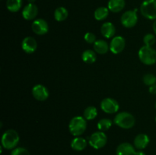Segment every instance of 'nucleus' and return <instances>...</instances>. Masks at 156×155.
<instances>
[{
  "label": "nucleus",
  "mask_w": 156,
  "mask_h": 155,
  "mask_svg": "<svg viewBox=\"0 0 156 155\" xmlns=\"http://www.w3.org/2000/svg\"><path fill=\"white\" fill-rule=\"evenodd\" d=\"M149 91L150 94H156V84L154 85H152V86L149 87Z\"/></svg>",
  "instance_id": "nucleus-30"
},
{
  "label": "nucleus",
  "mask_w": 156,
  "mask_h": 155,
  "mask_svg": "<svg viewBox=\"0 0 156 155\" xmlns=\"http://www.w3.org/2000/svg\"><path fill=\"white\" fill-rule=\"evenodd\" d=\"M143 81L146 86H152L156 84V76L153 74H146L143 76Z\"/></svg>",
  "instance_id": "nucleus-26"
},
{
  "label": "nucleus",
  "mask_w": 156,
  "mask_h": 155,
  "mask_svg": "<svg viewBox=\"0 0 156 155\" xmlns=\"http://www.w3.org/2000/svg\"><path fill=\"white\" fill-rule=\"evenodd\" d=\"M140 62L146 65H152L156 63V50L152 46H143L138 52Z\"/></svg>",
  "instance_id": "nucleus-4"
},
{
  "label": "nucleus",
  "mask_w": 156,
  "mask_h": 155,
  "mask_svg": "<svg viewBox=\"0 0 156 155\" xmlns=\"http://www.w3.org/2000/svg\"><path fill=\"white\" fill-rule=\"evenodd\" d=\"M22 6V0H7L6 8L11 12H17Z\"/></svg>",
  "instance_id": "nucleus-24"
},
{
  "label": "nucleus",
  "mask_w": 156,
  "mask_h": 155,
  "mask_svg": "<svg viewBox=\"0 0 156 155\" xmlns=\"http://www.w3.org/2000/svg\"><path fill=\"white\" fill-rule=\"evenodd\" d=\"M152 29H153L154 33H155V34L156 35V20L154 21L153 24H152Z\"/></svg>",
  "instance_id": "nucleus-31"
},
{
  "label": "nucleus",
  "mask_w": 156,
  "mask_h": 155,
  "mask_svg": "<svg viewBox=\"0 0 156 155\" xmlns=\"http://www.w3.org/2000/svg\"><path fill=\"white\" fill-rule=\"evenodd\" d=\"M101 109L104 112L108 114L117 113L120 109V104L115 99L106 97L101 102Z\"/></svg>",
  "instance_id": "nucleus-8"
},
{
  "label": "nucleus",
  "mask_w": 156,
  "mask_h": 155,
  "mask_svg": "<svg viewBox=\"0 0 156 155\" xmlns=\"http://www.w3.org/2000/svg\"><path fill=\"white\" fill-rule=\"evenodd\" d=\"M101 35L106 39H111L115 36L116 27L114 24L111 22H105L101 27Z\"/></svg>",
  "instance_id": "nucleus-16"
},
{
  "label": "nucleus",
  "mask_w": 156,
  "mask_h": 155,
  "mask_svg": "<svg viewBox=\"0 0 156 155\" xmlns=\"http://www.w3.org/2000/svg\"><path fill=\"white\" fill-rule=\"evenodd\" d=\"M125 4H126L125 0H109L108 3V8L110 12L118 13L124 9Z\"/></svg>",
  "instance_id": "nucleus-19"
},
{
  "label": "nucleus",
  "mask_w": 156,
  "mask_h": 155,
  "mask_svg": "<svg viewBox=\"0 0 156 155\" xmlns=\"http://www.w3.org/2000/svg\"><path fill=\"white\" fill-rule=\"evenodd\" d=\"M126 46V40L122 36H115L110 43V51L114 55L120 54Z\"/></svg>",
  "instance_id": "nucleus-9"
},
{
  "label": "nucleus",
  "mask_w": 156,
  "mask_h": 155,
  "mask_svg": "<svg viewBox=\"0 0 156 155\" xmlns=\"http://www.w3.org/2000/svg\"><path fill=\"white\" fill-rule=\"evenodd\" d=\"M69 16L68 10L65 7H58L54 11V18L58 22H62L67 19Z\"/></svg>",
  "instance_id": "nucleus-21"
},
{
  "label": "nucleus",
  "mask_w": 156,
  "mask_h": 155,
  "mask_svg": "<svg viewBox=\"0 0 156 155\" xmlns=\"http://www.w3.org/2000/svg\"><path fill=\"white\" fill-rule=\"evenodd\" d=\"M19 141L20 136L18 132L14 129H9L2 136V146L7 150H13L17 147Z\"/></svg>",
  "instance_id": "nucleus-3"
},
{
  "label": "nucleus",
  "mask_w": 156,
  "mask_h": 155,
  "mask_svg": "<svg viewBox=\"0 0 156 155\" xmlns=\"http://www.w3.org/2000/svg\"><path fill=\"white\" fill-rule=\"evenodd\" d=\"M155 122H156V116H155Z\"/></svg>",
  "instance_id": "nucleus-35"
},
{
  "label": "nucleus",
  "mask_w": 156,
  "mask_h": 155,
  "mask_svg": "<svg viewBox=\"0 0 156 155\" xmlns=\"http://www.w3.org/2000/svg\"><path fill=\"white\" fill-rule=\"evenodd\" d=\"M114 123L121 129H129L135 126L136 119L130 112H120L114 117Z\"/></svg>",
  "instance_id": "nucleus-2"
},
{
  "label": "nucleus",
  "mask_w": 156,
  "mask_h": 155,
  "mask_svg": "<svg viewBox=\"0 0 156 155\" xmlns=\"http://www.w3.org/2000/svg\"><path fill=\"white\" fill-rule=\"evenodd\" d=\"M32 31L37 35H45L49 31V25L47 21L42 18L34 20L31 24Z\"/></svg>",
  "instance_id": "nucleus-11"
},
{
  "label": "nucleus",
  "mask_w": 156,
  "mask_h": 155,
  "mask_svg": "<svg viewBox=\"0 0 156 155\" xmlns=\"http://www.w3.org/2000/svg\"><path fill=\"white\" fill-rule=\"evenodd\" d=\"M110 10L108 7H99L94 11V17L95 20L98 21H104L106 19L109 15Z\"/></svg>",
  "instance_id": "nucleus-22"
},
{
  "label": "nucleus",
  "mask_w": 156,
  "mask_h": 155,
  "mask_svg": "<svg viewBox=\"0 0 156 155\" xmlns=\"http://www.w3.org/2000/svg\"><path fill=\"white\" fill-rule=\"evenodd\" d=\"M140 12L146 19L156 20V0H145L140 5Z\"/></svg>",
  "instance_id": "nucleus-5"
},
{
  "label": "nucleus",
  "mask_w": 156,
  "mask_h": 155,
  "mask_svg": "<svg viewBox=\"0 0 156 155\" xmlns=\"http://www.w3.org/2000/svg\"><path fill=\"white\" fill-rule=\"evenodd\" d=\"M94 50L99 55H105L110 50V45L104 40H97L93 44Z\"/></svg>",
  "instance_id": "nucleus-17"
},
{
  "label": "nucleus",
  "mask_w": 156,
  "mask_h": 155,
  "mask_svg": "<svg viewBox=\"0 0 156 155\" xmlns=\"http://www.w3.org/2000/svg\"><path fill=\"white\" fill-rule=\"evenodd\" d=\"M27 1H28L29 3H34L36 0H27Z\"/></svg>",
  "instance_id": "nucleus-33"
},
{
  "label": "nucleus",
  "mask_w": 156,
  "mask_h": 155,
  "mask_svg": "<svg viewBox=\"0 0 156 155\" xmlns=\"http://www.w3.org/2000/svg\"><path fill=\"white\" fill-rule=\"evenodd\" d=\"M113 125V122L110 119L104 118L99 120L97 123V128L101 132H106L109 130Z\"/></svg>",
  "instance_id": "nucleus-25"
},
{
  "label": "nucleus",
  "mask_w": 156,
  "mask_h": 155,
  "mask_svg": "<svg viewBox=\"0 0 156 155\" xmlns=\"http://www.w3.org/2000/svg\"><path fill=\"white\" fill-rule=\"evenodd\" d=\"M11 155H30V152L24 147H18L13 149Z\"/></svg>",
  "instance_id": "nucleus-28"
},
{
  "label": "nucleus",
  "mask_w": 156,
  "mask_h": 155,
  "mask_svg": "<svg viewBox=\"0 0 156 155\" xmlns=\"http://www.w3.org/2000/svg\"><path fill=\"white\" fill-rule=\"evenodd\" d=\"M87 129V120L84 116L76 115L71 119L69 123V130L72 135L79 137L83 135Z\"/></svg>",
  "instance_id": "nucleus-1"
},
{
  "label": "nucleus",
  "mask_w": 156,
  "mask_h": 155,
  "mask_svg": "<svg viewBox=\"0 0 156 155\" xmlns=\"http://www.w3.org/2000/svg\"><path fill=\"white\" fill-rule=\"evenodd\" d=\"M155 109H156V103H155Z\"/></svg>",
  "instance_id": "nucleus-34"
},
{
  "label": "nucleus",
  "mask_w": 156,
  "mask_h": 155,
  "mask_svg": "<svg viewBox=\"0 0 156 155\" xmlns=\"http://www.w3.org/2000/svg\"><path fill=\"white\" fill-rule=\"evenodd\" d=\"M136 153V150L134 145L128 142L120 144L116 150V155H135Z\"/></svg>",
  "instance_id": "nucleus-15"
},
{
  "label": "nucleus",
  "mask_w": 156,
  "mask_h": 155,
  "mask_svg": "<svg viewBox=\"0 0 156 155\" xmlns=\"http://www.w3.org/2000/svg\"><path fill=\"white\" fill-rule=\"evenodd\" d=\"M88 144V141L85 138H82V137H75L71 141V147L74 150L76 151H82V150H85V147H87Z\"/></svg>",
  "instance_id": "nucleus-18"
},
{
  "label": "nucleus",
  "mask_w": 156,
  "mask_h": 155,
  "mask_svg": "<svg viewBox=\"0 0 156 155\" xmlns=\"http://www.w3.org/2000/svg\"><path fill=\"white\" fill-rule=\"evenodd\" d=\"M32 95L37 101H45L50 96L48 89L43 84H36L32 88Z\"/></svg>",
  "instance_id": "nucleus-10"
},
{
  "label": "nucleus",
  "mask_w": 156,
  "mask_h": 155,
  "mask_svg": "<svg viewBox=\"0 0 156 155\" xmlns=\"http://www.w3.org/2000/svg\"><path fill=\"white\" fill-rule=\"evenodd\" d=\"M84 118L86 120L91 121V120H94L98 116V109L95 106H89L84 110L83 112Z\"/></svg>",
  "instance_id": "nucleus-23"
},
{
  "label": "nucleus",
  "mask_w": 156,
  "mask_h": 155,
  "mask_svg": "<svg viewBox=\"0 0 156 155\" xmlns=\"http://www.w3.org/2000/svg\"><path fill=\"white\" fill-rule=\"evenodd\" d=\"M156 42V37L153 33H146L143 37V43L147 46H152Z\"/></svg>",
  "instance_id": "nucleus-27"
},
{
  "label": "nucleus",
  "mask_w": 156,
  "mask_h": 155,
  "mask_svg": "<svg viewBox=\"0 0 156 155\" xmlns=\"http://www.w3.org/2000/svg\"><path fill=\"white\" fill-rule=\"evenodd\" d=\"M135 155H146V153H145L143 150H138V151H136Z\"/></svg>",
  "instance_id": "nucleus-32"
},
{
  "label": "nucleus",
  "mask_w": 156,
  "mask_h": 155,
  "mask_svg": "<svg viewBox=\"0 0 156 155\" xmlns=\"http://www.w3.org/2000/svg\"><path fill=\"white\" fill-rule=\"evenodd\" d=\"M82 59L85 63L88 64V65L93 64L96 62V59H97V53L94 50H86L82 53Z\"/></svg>",
  "instance_id": "nucleus-20"
},
{
  "label": "nucleus",
  "mask_w": 156,
  "mask_h": 155,
  "mask_svg": "<svg viewBox=\"0 0 156 155\" xmlns=\"http://www.w3.org/2000/svg\"><path fill=\"white\" fill-rule=\"evenodd\" d=\"M137 10H129L125 12L122 15L120 18V22L122 25L126 28H132L136 25L138 22V15H137Z\"/></svg>",
  "instance_id": "nucleus-7"
},
{
  "label": "nucleus",
  "mask_w": 156,
  "mask_h": 155,
  "mask_svg": "<svg viewBox=\"0 0 156 155\" xmlns=\"http://www.w3.org/2000/svg\"><path fill=\"white\" fill-rule=\"evenodd\" d=\"M84 40H85V42L89 44H94L95 41L97 40L95 34L94 33H91V32H87L84 35Z\"/></svg>",
  "instance_id": "nucleus-29"
},
{
  "label": "nucleus",
  "mask_w": 156,
  "mask_h": 155,
  "mask_svg": "<svg viewBox=\"0 0 156 155\" xmlns=\"http://www.w3.org/2000/svg\"><path fill=\"white\" fill-rule=\"evenodd\" d=\"M149 142H150L149 137L146 134L140 133L134 138L133 145L138 150H143L149 145Z\"/></svg>",
  "instance_id": "nucleus-14"
},
{
  "label": "nucleus",
  "mask_w": 156,
  "mask_h": 155,
  "mask_svg": "<svg viewBox=\"0 0 156 155\" xmlns=\"http://www.w3.org/2000/svg\"><path fill=\"white\" fill-rule=\"evenodd\" d=\"M108 142V136L104 132H95L88 138V144L94 149L98 150L106 145Z\"/></svg>",
  "instance_id": "nucleus-6"
},
{
  "label": "nucleus",
  "mask_w": 156,
  "mask_h": 155,
  "mask_svg": "<svg viewBox=\"0 0 156 155\" xmlns=\"http://www.w3.org/2000/svg\"><path fill=\"white\" fill-rule=\"evenodd\" d=\"M38 15V8L34 3H28L22 10V17L27 21H31L36 18Z\"/></svg>",
  "instance_id": "nucleus-13"
},
{
  "label": "nucleus",
  "mask_w": 156,
  "mask_h": 155,
  "mask_svg": "<svg viewBox=\"0 0 156 155\" xmlns=\"http://www.w3.org/2000/svg\"><path fill=\"white\" fill-rule=\"evenodd\" d=\"M21 49L27 54H32L37 49V43L32 36H26L21 42Z\"/></svg>",
  "instance_id": "nucleus-12"
}]
</instances>
